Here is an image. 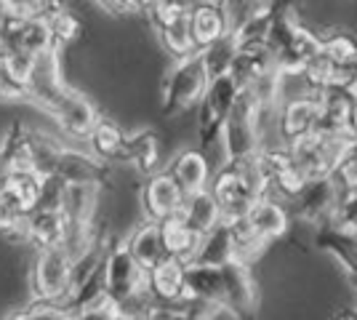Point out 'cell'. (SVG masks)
Instances as JSON below:
<instances>
[{"mask_svg": "<svg viewBox=\"0 0 357 320\" xmlns=\"http://www.w3.org/2000/svg\"><path fill=\"white\" fill-rule=\"evenodd\" d=\"M187 296L208 302L232 320H253L259 310V289L251 264H187Z\"/></svg>", "mask_w": 357, "mask_h": 320, "instance_id": "6da1fadb", "label": "cell"}, {"mask_svg": "<svg viewBox=\"0 0 357 320\" xmlns=\"http://www.w3.org/2000/svg\"><path fill=\"white\" fill-rule=\"evenodd\" d=\"M105 294L131 318H142L152 296L147 291V270L131 257L123 238H109L105 251Z\"/></svg>", "mask_w": 357, "mask_h": 320, "instance_id": "7a4b0ae2", "label": "cell"}, {"mask_svg": "<svg viewBox=\"0 0 357 320\" xmlns=\"http://www.w3.org/2000/svg\"><path fill=\"white\" fill-rule=\"evenodd\" d=\"M264 46L269 48L272 59L283 75H298V70L320 54V35L301 27L294 8H288V11H280L278 19L272 22Z\"/></svg>", "mask_w": 357, "mask_h": 320, "instance_id": "3957f363", "label": "cell"}, {"mask_svg": "<svg viewBox=\"0 0 357 320\" xmlns=\"http://www.w3.org/2000/svg\"><path fill=\"white\" fill-rule=\"evenodd\" d=\"M208 67L203 59V51H192L176 59L168 70L163 86H160V112L163 118H176L195 107L208 89Z\"/></svg>", "mask_w": 357, "mask_h": 320, "instance_id": "277c9868", "label": "cell"}, {"mask_svg": "<svg viewBox=\"0 0 357 320\" xmlns=\"http://www.w3.org/2000/svg\"><path fill=\"white\" fill-rule=\"evenodd\" d=\"M219 147L224 153V163H229V166L259 155L261 147H264L261 128H259V109H256L253 99L245 91H240L229 118L224 121Z\"/></svg>", "mask_w": 357, "mask_h": 320, "instance_id": "5b68a950", "label": "cell"}, {"mask_svg": "<svg viewBox=\"0 0 357 320\" xmlns=\"http://www.w3.org/2000/svg\"><path fill=\"white\" fill-rule=\"evenodd\" d=\"M240 96L238 80L232 73H224L208 80V89L203 93L200 105V118H197V137H200V153H208L213 147H219L222 142L224 121L229 118L232 107Z\"/></svg>", "mask_w": 357, "mask_h": 320, "instance_id": "8992f818", "label": "cell"}, {"mask_svg": "<svg viewBox=\"0 0 357 320\" xmlns=\"http://www.w3.org/2000/svg\"><path fill=\"white\" fill-rule=\"evenodd\" d=\"M75 259L67 254L64 245H51L40 248L35 254L30 270V289L32 302H45V305H61L67 291L73 286Z\"/></svg>", "mask_w": 357, "mask_h": 320, "instance_id": "52a82bcc", "label": "cell"}, {"mask_svg": "<svg viewBox=\"0 0 357 320\" xmlns=\"http://www.w3.org/2000/svg\"><path fill=\"white\" fill-rule=\"evenodd\" d=\"M355 142L347 137H323V134H310L296 144H288V153L301 168L307 179L312 176H331V171L342 160V155L352 147Z\"/></svg>", "mask_w": 357, "mask_h": 320, "instance_id": "ba28073f", "label": "cell"}, {"mask_svg": "<svg viewBox=\"0 0 357 320\" xmlns=\"http://www.w3.org/2000/svg\"><path fill=\"white\" fill-rule=\"evenodd\" d=\"M339 192L342 190L336 187L331 176H312L304 182V187L294 198L288 200V213H291V219H298L301 224L323 227V224H328L331 213L336 208Z\"/></svg>", "mask_w": 357, "mask_h": 320, "instance_id": "9c48e42d", "label": "cell"}, {"mask_svg": "<svg viewBox=\"0 0 357 320\" xmlns=\"http://www.w3.org/2000/svg\"><path fill=\"white\" fill-rule=\"evenodd\" d=\"M317 112H320V99L314 93L304 91L301 96L283 99L280 107H278V115H275L280 144L288 147V144H296V142L307 139L310 134H314Z\"/></svg>", "mask_w": 357, "mask_h": 320, "instance_id": "30bf717a", "label": "cell"}, {"mask_svg": "<svg viewBox=\"0 0 357 320\" xmlns=\"http://www.w3.org/2000/svg\"><path fill=\"white\" fill-rule=\"evenodd\" d=\"M139 200H142L144 219H149V222H163L168 216H176L178 213L181 203H184V192L178 190L176 182L165 171H155V174L147 176V182L142 184Z\"/></svg>", "mask_w": 357, "mask_h": 320, "instance_id": "8fae6325", "label": "cell"}, {"mask_svg": "<svg viewBox=\"0 0 357 320\" xmlns=\"http://www.w3.org/2000/svg\"><path fill=\"white\" fill-rule=\"evenodd\" d=\"M187 30L195 51H206L229 30V16L216 0H197L187 6Z\"/></svg>", "mask_w": 357, "mask_h": 320, "instance_id": "7c38bea8", "label": "cell"}, {"mask_svg": "<svg viewBox=\"0 0 357 320\" xmlns=\"http://www.w3.org/2000/svg\"><path fill=\"white\" fill-rule=\"evenodd\" d=\"M51 179H56L61 184H99V187H105L109 179V163L99 160L96 155L64 144Z\"/></svg>", "mask_w": 357, "mask_h": 320, "instance_id": "4fadbf2b", "label": "cell"}, {"mask_svg": "<svg viewBox=\"0 0 357 320\" xmlns=\"http://www.w3.org/2000/svg\"><path fill=\"white\" fill-rule=\"evenodd\" d=\"M261 163H264V171H267L269 192H278L285 200L294 198L307 182V176L301 174V168L296 166V160L291 158L288 147H283V144L264 147L261 150Z\"/></svg>", "mask_w": 357, "mask_h": 320, "instance_id": "5bb4252c", "label": "cell"}, {"mask_svg": "<svg viewBox=\"0 0 357 320\" xmlns=\"http://www.w3.org/2000/svg\"><path fill=\"white\" fill-rule=\"evenodd\" d=\"M99 184H61L59 211L67 229H91L99 206Z\"/></svg>", "mask_w": 357, "mask_h": 320, "instance_id": "9a60e30c", "label": "cell"}, {"mask_svg": "<svg viewBox=\"0 0 357 320\" xmlns=\"http://www.w3.org/2000/svg\"><path fill=\"white\" fill-rule=\"evenodd\" d=\"M208 192L213 195V200H216V206H219V211H222L224 222L243 219L245 211L256 203V200H251V195L243 190L238 174H235V168L227 166V163H222V168L211 176Z\"/></svg>", "mask_w": 357, "mask_h": 320, "instance_id": "2e32d148", "label": "cell"}, {"mask_svg": "<svg viewBox=\"0 0 357 320\" xmlns=\"http://www.w3.org/2000/svg\"><path fill=\"white\" fill-rule=\"evenodd\" d=\"M45 179L38 176L30 168H14L0 174V200L19 208L22 213H30L43 200Z\"/></svg>", "mask_w": 357, "mask_h": 320, "instance_id": "e0dca14e", "label": "cell"}, {"mask_svg": "<svg viewBox=\"0 0 357 320\" xmlns=\"http://www.w3.org/2000/svg\"><path fill=\"white\" fill-rule=\"evenodd\" d=\"M245 224L264 241V243H275V241H280L288 235V227H291V213L285 208L283 203H278L275 198H259L253 203L251 208L245 211Z\"/></svg>", "mask_w": 357, "mask_h": 320, "instance_id": "ac0fdd59", "label": "cell"}, {"mask_svg": "<svg viewBox=\"0 0 357 320\" xmlns=\"http://www.w3.org/2000/svg\"><path fill=\"white\" fill-rule=\"evenodd\" d=\"M147 291L152 302H176L187 296V261L165 257L147 270Z\"/></svg>", "mask_w": 357, "mask_h": 320, "instance_id": "d6986e66", "label": "cell"}, {"mask_svg": "<svg viewBox=\"0 0 357 320\" xmlns=\"http://www.w3.org/2000/svg\"><path fill=\"white\" fill-rule=\"evenodd\" d=\"M165 174L176 182V187L184 195L208 190V182H211L208 158H206V153H200V150H184V153H178L171 160V166L165 168Z\"/></svg>", "mask_w": 357, "mask_h": 320, "instance_id": "ffe728a7", "label": "cell"}, {"mask_svg": "<svg viewBox=\"0 0 357 320\" xmlns=\"http://www.w3.org/2000/svg\"><path fill=\"white\" fill-rule=\"evenodd\" d=\"M64 216H61L59 206H38L27 213V245L40 248H51V245H61L64 241Z\"/></svg>", "mask_w": 357, "mask_h": 320, "instance_id": "44dd1931", "label": "cell"}, {"mask_svg": "<svg viewBox=\"0 0 357 320\" xmlns=\"http://www.w3.org/2000/svg\"><path fill=\"white\" fill-rule=\"evenodd\" d=\"M317 99H320V112H317L314 134L347 137V118H349V107H352V102L347 99V93L342 89H328V91L317 93Z\"/></svg>", "mask_w": 357, "mask_h": 320, "instance_id": "7402d4cb", "label": "cell"}, {"mask_svg": "<svg viewBox=\"0 0 357 320\" xmlns=\"http://www.w3.org/2000/svg\"><path fill=\"white\" fill-rule=\"evenodd\" d=\"M178 219L192 229L197 238H203L206 232L216 227L222 219V211L216 206V200L208 190H200V192H192V195H184V203L178 208Z\"/></svg>", "mask_w": 357, "mask_h": 320, "instance_id": "603a6c76", "label": "cell"}, {"mask_svg": "<svg viewBox=\"0 0 357 320\" xmlns=\"http://www.w3.org/2000/svg\"><path fill=\"white\" fill-rule=\"evenodd\" d=\"M219 315L216 307L200 302L195 296H181L176 302H149L139 320H213Z\"/></svg>", "mask_w": 357, "mask_h": 320, "instance_id": "cb8c5ba5", "label": "cell"}, {"mask_svg": "<svg viewBox=\"0 0 357 320\" xmlns=\"http://www.w3.org/2000/svg\"><path fill=\"white\" fill-rule=\"evenodd\" d=\"M158 160H160V144H158V137H155L149 128L126 134V144H123L120 163H131L139 174L149 176V174H155Z\"/></svg>", "mask_w": 357, "mask_h": 320, "instance_id": "d4e9b609", "label": "cell"}, {"mask_svg": "<svg viewBox=\"0 0 357 320\" xmlns=\"http://www.w3.org/2000/svg\"><path fill=\"white\" fill-rule=\"evenodd\" d=\"M227 261H238V257H235V243H232L229 222H219L211 232H206L200 238L192 259L187 261V264H227Z\"/></svg>", "mask_w": 357, "mask_h": 320, "instance_id": "484cf974", "label": "cell"}, {"mask_svg": "<svg viewBox=\"0 0 357 320\" xmlns=\"http://www.w3.org/2000/svg\"><path fill=\"white\" fill-rule=\"evenodd\" d=\"M126 245H128V251H131V257H134L144 270L149 267H155L160 259H165L168 254H165L163 248V238H160V224L158 222H149L144 219L139 227L128 235V238H123Z\"/></svg>", "mask_w": 357, "mask_h": 320, "instance_id": "4316f807", "label": "cell"}, {"mask_svg": "<svg viewBox=\"0 0 357 320\" xmlns=\"http://www.w3.org/2000/svg\"><path fill=\"white\" fill-rule=\"evenodd\" d=\"M123 144H126V131L120 128L118 123L99 118L96 125L91 128L89 134V147L91 155H96L105 163H118L123 155Z\"/></svg>", "mask_w": 357, "mask_h": 320, "instance_id": "83f0119b", "label": "cell"}, {"mask_svg": "<svg viewBox=\"0 0 357 320\" xmlns=\"http://www.w3.org/2000/svg\"><path fill=\"white\" fill-rule=\"evenodd\" d=\"M160 224V238H163V248L168 257H174V259H181V261H190L195 254V248L200 243V238L195 235L192 229L187 227L181 219L176 216H168L163 222H158Z\"/></svg>", "mask_w": 357, "mask_h": 320, "instance_id": "f1b7e54d", "label": "cell"}, {"mask_svg": "<svg viewBox=\"0 0 357 320\" xmlns=\"http://www.w3.org/2000/svg\"><path fill=\"white\" fill-rule=\"evenodd\" d=\"M320 51L344 73H352L357 67V40L349 38L347 32L320 35Z\"/></svg>", "mask_w": 357, "mask_h": 320, "instance_id": "f546056e", "label": "cell"}, {"mask_svg": "<svg viewBox=\"0 0 357 320\" xmlns=\"http://www.w3.org/2000/svg\"><path fill=\"white\" fill-rule=\"evenodd\" d=\"M158 32V38H160V43L168 54H174L176 59L181 56H187V54H192L195 46H192V38H190V30H187V11L181 16H176L174 22H168L163 24Z\"/></svg>", "mask_w": 357, "mask_h": 320, "instance_id": "4dcf8cb0", "label": "cell"}, {"mask_svg": "<svg viewBox=\"0 0 357 320\" xmlns=\"http://www.w3.org/2000/svg\"><path fill=\"white\" fill-rule=\"evenodd\" d=\"M328 224L357 238V190H342Z\"/></svg>", "mask_w": 357, "mask_h": 320, "instance_id": "1f68e13d", "label": "cell"}, {"mask_svg": "<svg viewBox=\"0 0 357 320\" xmlns=\"http://www.w3.org/2000/svg\"><path fill=\"white\" fill-rule=\"evenodd\" d=\"M331 179L339 190H357V142L342 155V160L331 171Z\"/></svg>", "mask_w": 357, "mask_h": 320, "instance_id": "d6a6232c", "label": "cell"}, {"mask_svg": "<svg viewBox=\"0 0 357 320\" xmlns=\"http://www.w3.org/2000/svg\"><path fill=\"white\" fill-rule=\"evenodd\" d=\"M3 320H73L59 305H45V302H32L24 310H14Z\"/></svg>", "mask_w": 357, "mask_h": 320, "instance_id": "836d02e7", "label": "cell"}, {"mask_svg": "<svg viewBox=\"0 0 357 320\" xmlns=\"http://www.w3.org/2000/svg\"><path fill=\"white\" fill-rule=\"evenodd\" d=\"M27 80L16 77L6 64H0V102H27Z\"/></svg>", "mask_w": 357, "mask_h": 320, "instance_id": "e575fe53", "label": "cell"}, {"mask_svg": "<svg viewBox=\"0 0 357 320\" xmlns=\"http://www.w3.org/2000/svg\"><path fill=\"white\" fill-rule=\"evenodd\" d=\"M73 320H136L131 318L128 312H123L118 305H112V302H102V305L96 307H89V310H83V312H77V315H70Z\"/></svg>", "mask_w": 357, "mask_h": 320, "instance_id": "d590c367", "label": "cell"}, {"mask_svg": "<svg viewBox=\"0 0 357 320\" xmlns=\"http://www.w3.org/2000/svg\"><path fill=\"white\" fill-rule=\"evenodd\" d=\"M105 11L109 14H134V6H131V0H96Z\"/></svg>", "mask_w": 357, "mask_h": 320, "instance_id": "8d00e7d4", "label": "cell"}, {"mask_svg": "<svg viewBox=\"0 0 357 320\" xmlns=\"http://www.w3.org/2000/svg\"><path fill=\"white\" fill-rule=\"evenodd\" d=\"M347 137L357 142V105L349 107V118H347Z\"/></svg>", "mask_w": 357, "mask_h": 320, "instance_id": "74e56055", "label": "cell"}, {"mask_svg": "<svg viewBox=\"0 0 357 320\" xmlns=\"http://www.w3.org/2000/svg\"><path fill=\"white\" fill-rule=\"evenodd\" d=\"M216 3H219V6H224V11H232L238 3H245V0H216ZM253 3H256V0H253Z\"/></svg>", "mask_w": 357, "mask_h": 320, "instance_id": "f35d334b", "label": "cell"}, {"mask_svg": "<svg viewBox=\"0 0 357 320\" xmlns=\"http://www.w3.org/2000/svg\"><path fill=\"white\" fill-rule=\"evenodd\" d=\"M3 59H6V46H3V40H0V64H3Z\"/></svg>", "mask_w": 357, "mask_h": 320, "instance_id": "ab89813d", "label": "cell"}, {"mask_svg": "<svg viewBox=\"0 0 357 320\" xmlns=\"http://www.w3.org/2000/svg\"><path fill=\"white\" fill-rule=\"evenodd\" d=\"M0 174H3V160H0Z\"/></svg>", "mask_w": 357, "mask_h": 320, "instance_id": "60d3db41", "label": "cell"}]
</instances>
